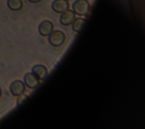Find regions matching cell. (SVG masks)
I'll list each match as a JSON object with an SVG mask.
<instances>
[{"instance_id":"9c48e42d","label":"cell","mask_w":145,"mask_h":129,"mask_svg":"<svg viewBox=\"0 0 145 129\" xmlns=\"http://www.w3.org/2000/svg\"><path fill=\"white\" fill-rule=\"evenodd\" d=\"M7 5L10 10L18 11L22 9L23 2L22 0H7Z\"/></svg>"},{"instance_id":"5b68a950","label":"cell","mask_w":145,"mask_h":129,"mask_svg":"<svg viewBox=\"0 0 145 129\" xmlns=\"http://www.w3.org/2000/svg\"><path fill=\"white\" fill-rule=\"evenodd\" d=\"M52 9L57 13H62L68 9L69 2L67 0H55L52 5Z\"/></svg>"},{"instance_id":"8fae6325","label":"cell","mask_w":145,"mask_h":129,"mask_svg":"<svg viewBox=\"0 0 145 129\" xmlns=\"http://www.w3.org/2000/svg\"><path fill=\"white\" fill-rule=\"evenodd\" d=\"M27 99V96L24 94H21L18 98L17 101V103L18 105H22L24 102Z\"/></svg>"},{"instance_id":"6da1fadb","label":"cell","mask_w":145,"mask_h":129,"mask_svg":"<svg viewBox=\"0 0 145 129\" xmlns=\"http://www.w3.org/2000/svg\"><path fill=\"white\" fill-rule=\"evenodd\" d=\"M72 9L78 15H85L89 10V3L87 0H76L72 5Z\"/></svg>"},{"instance_id":"52a82bcc","label":"cell","mask_w":145,"mask_h":129,"mask_svg":"<svg viewBox=\"0 0 145 129\" xmlns=\"http://www.w3.org/2000/svg\"><path fill=\"white\" fill-rule=\"evenodd\" d=\"M25 85L29 88L33 89L39 84L38 78L33 73H27L24 77Z\"/></svg>"},{"instance_id":"4fadbf2b","label":"cell","mask_w":145,"mask_h":129,"mask_svg":"<svg viewBox=\"0 0 145 129\" xmlns=\"http://www.w3.org/2000/svg\"><path fill=\"white\" fill-rule=\"evenodd\" d=\"M1 95H2V90H1V88H0V97H1Z\"/></svg>"},{"instance_id":"3957f363","label":"cell","mask_w":145,"mask_h":129,"mask_svg":"<svg viewBox=\"0 0 145 129\" xmlns=\"http://www.w3.org/2000/svg\"><path fill=\"white\" fill-rule=\"evenodd\" d=\"M25 89L24 84L20 81L16 80L12 82L10 85V89L11 94L14 96H18L23 93Z\"/></svg>"},{"instance_id":"7c38bea8","label":"cell","mask_w":145,"mask_h":129,"mask_svg":"<svg viewBox=\"0 0 145 129\" xmlns=\"http://www.w3.org/2000/svg\"><path fill=\"white\" fill-rule=\"evenodd\" d=\"M28 1L31 3H37V2H39V1H40L41 0H28Z\"/></svg>"},{"instance_id":"30bf717a","label":"cell","mask_w":145,"mask_h":129,"mask_svg":"<svg viewBox=\"0 0 145 129\" xmlns=\"http://www.w3.org/2000/svg\"><path fill=\"white\" fill-rule=\"evenodd\" d=\"M86 22L85 19L80 18H76L72 22V28L75 32H80L82 30L84 23Z\"/></svg>"},{"instance_id":"ba28073f","label":"cell","mask_w":145,"mask_h":129,"mask_svg":"<svg viewBox=\"0 0 145 129\" xmlns=\"http://www.w3.org/2000/svg\"><path fill=\"white\" fill-rule=\"evenodd\" d=\"M33 73L38 78V79H44L47 74L46 68L41 65H37L32 68Z\"/></svg>"},{"instance_id":"8992f818","label":"cell","mask_w":145,"mask_h":129,"mask_svg":"<svg viewBox=\"0 0 145 129\" xmlns=\"http://www.w3.org/2000/svg\"><path fill=\"white\" fill-rule=\"evenodd\" d=\"M53 29V24L49 20H45L41 23L39 27L40 34L42 36L49 35Z\"/></svg>"},{"instance_id":"7a4b0ae2","label":"cell","mask_w":145,"mask_h":129,"mask_svg":"<svg viewBox=\"0 0 145 129\" xmlns=\"http://www.w3.org/2000/svg\"><path fill=\"white\" fill-rule=\"evenodd\" d=\"M49 35V42L54 47H58L61 45L65 41V34L61 31L56 30L52 31Z\"/></svg>"},{"instance_id":"277c9868","label":"cell","mask_w":145,"mask_h":129,"mask_svg":"<svg viewBox=\"0 0 145 129\" xmlns=\"http://www.w3.org/2000/svg\"><path fill=\"white\" fill-rule=\"evenodd\" d=\"M75 13L71 10H66L62 13L60 17V22L64 26L70 25L75 19Z\"/></svg>"}]
</instances>
